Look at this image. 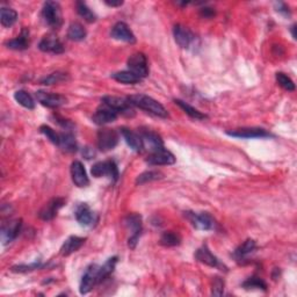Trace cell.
Instances as JSON below:
<instances>
[{
	"mask_svg": "<svg viewBox=\"0 0 297 297\" xmlns=\"http://www.w3.org/2000/svg\"><path fill=\"white\" fill-rule=\"evenodd\" d=\"M128 100H129V103L132 106H135V107L146 110V112L156 115V116L163 118H166L168 116V113L165 107L151 96L144 94H135L128 96Z\"/></svg>",
	"mask_w": 297,
	"mask_h": 297,
	"instance_id": "obj_1",
	"label": "cell"
},
{
	"mask_svg": "<svg viewBox=\"0 0 297 297\" xmlns=\"http://www.w3.org/2000/svg\"><path fill=\"white\" fill-rule=\"evenodd\" d=\"M42 17L49 27L57 29L63 24V16L58 3L47 2L42 8Z\"/></svg>",
	"mask_w": 297,
	"mask_h": 297,
	"instance_id": "obj_2",
	"label": "cell"
},
{
	"mask_svg": "<svg viewBox=\"0 0 297 297\" xmlns=\"http://www.w3.org/2000/svg\"><path fill=\"white\" fill-rule=\"evenodd\" d=\"M103 104L108 106L109 108L114 109L117 114H123L127 115V116H132L135 114L134 109L131 107V104L128 100V97H120V96H114V95H106L103 99Z\"/></svg>",
	"mask_w": 297,
	"mask_h": 297,
	"instance_id": "obj_3",
	"label": "cell"
},
{
	"mask_svg": "<svg viewBox=\"0 0 297 297\" xmlns=\"http://www.w3.org/2000/svg\"><path fill=\"white\" fill-rule=\"evenodd\" d=\"M92 175L94 178H101V176H107L110 180L116 181L118 179V170L117 165L113 161L99 162L93 165L91 170Z\"/></svg>",
	"mask_w": 297,
	"mask_h": 297,
	"instance_id": "obj_4",
	"label": "cell"
},
{
	"mask_svg": "<svg viewBox=\"0 0 297 297\" xmlns=\"http://www.w3.org/2000/svg\"><path fill=\"white\" fill-rule=\"evenodd\" d=\"M128 68H129L130 72L136 74L137 77L145 78L148 77L149 74V68H148V61H146V57L142 52H136V54H132L127 62Z\"/></svg>",
	"mask_w": 297,
	"mask_h": 297,
	"instance_id": "obj_5",
	"label": "cell"
},
{
	"mask_svg": "<svg viewBox=\"0 0 297 297\" xmlns=\"http://www.w3.org/2000/svg\"><path fill=\"white\" fill-rule=\"evenodd\" d=\"M126 227L131 231V236L128 239V246L134 250L142 232V216L138 214H130L125 220Z\"/></svg>",
	"mask_w": 297,
	"mask_h": 297,
	"instance_id": "obj_6",
	"label": "cell"
},
{
	"mask_svg": "<svg viewBox=\"0 0 297 297\" xmlns=\"http://www.w3.org/2000/svg\"><path fill=\"white\" fill-rule=\"evenodd\" d=\"M185 214L195 229L208 231V230H212L215 228V221L212 220V217L208 212L187 211Z\"/></svg>",
	"mask_w": 297,
	"mask_h": 297,
	"instance_id": "obj_7",
	"label": "cell"
},
{
	"mask_svg": "<svg viewBox=\"0 0 297 297\" xmlns=\"http://www.w3.org/2000/svg\"><path fill=\"white\" fill-rule=\"evenodd\" d=\"M118 143V134L113 129L104 128L97 132V148L101 151H109L113 150Z\"/></svg>",
	"mask_w": 297,
	"mask_h": 297,
	"instance_id": "obj_8",
	"label": "cell"
},
{
	"mask_svg": "<svg viewBox=\"0 0 297 297\" xmlns=\"http://www.w3.org/2000/svg\"><path fill=\"white\" fill-rule=\"evenodd\" d=\"M99 269L100 267L97 265H91L88 266L87 269L84 273L82 278L81 286H79V291L82 295L88 294L97 283V275H99Z\"/></svg>",
	"mask_w": 297,
	"mask_h": 297,
	"instance_id": "obj_9",
	"label": "cell"
},
{
	"mask_svg": "<svg viewBox=\"0 0 297 297\" xmlns=\"http://www.w3.org/2000/svg\"><path fill=\"white\" fill-rule=\"evenodd\" d=\"M146 163L149 165L163 166V165H173L175 163V157L171 151L166 149H159L157 151H153L149 154Z\"/></svg>",
	"mask_w": 297,
	"mask_h": 297,
	"instance_id": "obj_10",
	"label": "cell"
},
{
	"mask_svg": "<svg viewBox=\"0 0 297 297\" xmlns=\"http://www.w3.org/2000/svg\"><path fill=\"white\" fill-rule=\"evenodd\" d=\"M38 49L43 52H51V54H62V52H64L63 43L54 34H47L46 36H43L38 44Z\"/></svg>",
	"mask_w": 297,
	"mask_h": 297,
	"instance_id": "obj_11",
	"label": "cell"
},
{
	"mask_svg": "<svg viewBox=\"0 0 297 297\" xmlns=\"http://www.w3.org/2000/svg\"><path fill=\"white\" fill-rule=\"evenodd\" d=\"M36 99L44 107L48 108H58L61 106L66 104V99L61 94L56 93H48L43 91L36 92Z\"/></svg>",
	"mask_w": 297,
	"mask_h": 297,
	"instance_id": "obj_12",
	"label": "cell"
},
{
	"mask_svg": "<svg viewBox=\"0 0 297 297\" xmlns=\"http://www.w3.org/2000/svg\"><path fill=\"white\" fill-rule=\"evenodd\" d=\"M71 176H72L73 184L77 187H87L90 185V179H88L85 167L79 161H74L71 164Z\"/></svg>",
	"mask_w": 297,
	"mask_h": 297,
	"instance_id": "obj_13",
	"label": "cell"
},
{
	"mask_svg": "<svg viewBox=\"0 0 297 297\" xmlns=\"http://www.w3.org/2000/svg\"><path fill=\"white\" fill-rule=\"evenodd\" d=\"M173 35H174L175 42L184 49H188L192 46L195 39L194 34L183 25L174 26V28H173Z\"/></svg>",
	"mask_w": 297,
	"mask_h": 297,
	"instance_id": "obj_14",
	"label": "cell"
},
{
	"mask_svg": "<svg viewBox=\"0 0 297 297\" xmlns=\"http://www.w3.org/2000/svg\"><path fill=\"white\" fill-rule=\"evenodd\" d=\"M112 37L115 39H118V41H123L127 43H135L136 37L134 33L131 32V29L129 28L126 22H117V24L114 25V27L112 28V32H110Z\"/></svg>",
	"mask_w": 297,
	"mask_h": 297,
	"instance_id": "obj_15",
	"label": "cell"
},
{
	"mask_svg": "<svg viewBox=\"0 0 297 297\" xmlns=\"http://www.w3.org/2000/svg\"><path fill=\"white\" fill-rule=\"evenodd\" d=\"M117 116H118V114L115 112L114 109L109 108L108 106L103 104V106H100V107L95 110L94 115L92 116V120L95 125L104 126V125H107V123L114 122L115 120L117 118Z\"/></svg>",
	"mask_w": 297,
	"mask_h": 297,
	"instance_id": "obj_16",
	"label": "cell"
},
{
	"mask_svg": "<svg viewBox=\"0 0 297 297\" xmlns=\"http://www.w3.org/2000/svg\"><path fill=\"white\" fill-rule=\"evenodd\" d=\"M64 199L56 197L49 201L46 206H44L38 212L39 219L43 221H51L57 216V212L64 206Z\"/></svg>",
	"mask_w": 297,
	"mask_h": 297,
	"instance_id": "obj_17",
	"label": "cell"
},
{
	"mask_svg": "<svg viewBox=\"0 0 297 297\" xmlns=\"http://www.w3.org/2000/svg\"><path fill=\"white\" fill-rule=\"evenodd\" d=\"M227 134L237 138H264V137L272 136L268 131L261 128H242V129L228 131Z\"/></svg>",
	"mask_w": 297,
	"mask_h": 297,
	"instance_id": "obj_18",
	"label": "cell"
},
{
	"mask_svg": "<svg viewBox=\"0 0 297 297\" xmlns=\"http://www.w3.org/2000/svg\"><path fill=\"white\" fill-rule=\"evenodd\" d=\"M74 216H76L77 222L84 227H92L96 222L95 214L91 210L86 203H81L74 211Z\"/></svg>",
	"mask_w": 297,
	"mask_h": 297,
	"instance_id": "obj_19",
	"label": "cell"
},
{
	"mask_svg": "<svg viewBox=\"0 0 297 297\" xmlns=\"http://www.w3.org/2000/svg\"><path fill=\"white\" fill-rule=\"evenodd\" d=\"M142 142H143V149L149 150L150 152L157 151L164 148V142L162 137L153 131H144L141 134Z\"/></svg>",
	"mask_w": 297,
	"mask_h": 297,
	"instance_id": "obj_20",
	"label": "cell"
},
{
	"mask_svg": "<svg viewBox=\"0 0 297 297\" xmlns=\"http://www.w3.org/2000/svg\"><path fill=\"white\" fill-rule=\"evenodd\" d=\"M21 225H22V221L21 220H14L8 222L7 224L3 225L2 228V241L4 244L11 243L14 241V239L17 237L19 234L20 230H21Z\"/></svg>",
	"mask_w": 297,
	"mask_h": 297,
	"instance_id": "obj_21",
	"label": "cell"
},
{
	"mask_svg": "<svg viewBox=\"0 0 297 297\" xmlns=\"http://www.w3.org/2000/svg\"><path fill=\"white\" fill-rule=\"evenodd\" d=\"M85 241H86L85 238L78 236L69 237L61 247V254L63 256H68L70 254H72L73 252H77L84 245Z\"/></svg>",
	"mask_w": 297,
	"mask_h": 297,
	"instance_id": "obj_22",
	"label": "cell"
},
{
	"mask_svg": "<svg viewBox=\"0 0 297 297\" xmlns=\"http://www.w3.org/2000/svg\"><path fill=\"white\" fill-rule=\"evenodd\" d=\"M121 135L125 138L126 143L130 146V148L134 150V151L140 152L142 149H143V142H142V137L141 135L136 134L128 128H121Z\"/></svg>",
	"mask_w": 297,
	"mask_h": 297,
	"instance_id": "obj_23",
	"label": "cell"
},
{
	"mask_svg": "<svg viewBox=\"0 0 297 297\" xmlns=\"http://www.w3.org/2000/svg\"><path fill=\"white\" fill-rule=\"evenodd\" d=\"M195 259L207 266H210V267H219L220 266L219 259L211 253V251L208 249L207 245H203L196 251V253H195Z\"/></svg>",
	"mask_w": 297,
	"mask_h": 297,
	"instance_id": "obj_24",
	"label": "cell"
},
{
	"mask_svg": "<svg viewBox=\"0 0 297 297\" xmlns=\"http://www.w3.org/2000/svg\"><path fill=\"white\" fill-rule=\"evenodd\" d=\"M6 46L10 49H13V50H25V49H27L29 47V30L24 28L19 36L6 42Z\"/></svg>",
	"mask_w": 297,
	"mask_h": 297,
	"instance_id": "obj_25",
	"label": "cell"
},
{
	"mask_svg": "<svg viewBox=\"0 0 297 297\" xmlns=\"http://www.w3.org/2000/svg\"><path fill=\"white\" fill-rule=\"evenodd\" d=\"M86 35H87L86 29L84 28V26L82 24H79V22H72V24L69 26L68 37L71 41L74 42L83 41V39H85Z\"/></svg>",
	"mask_w": 297,
	"mask_h": 297,
	"instance_id": "obj_26",
	"label": "cell"
},
{
	"mask_svg": "<svg viewBox=\"0 0 297 297\" xmlns=\"http://www.w3.org/2000/svg\"><path fill=\"white\" fill-rule=\"evenodd\" d=\"M255 247L256 245L253 239H247L246 242H244L242 245L239 246L236 251H234L233 258L238 261L244 260L247 255H250L252 252L255 250Z\"/></svg>",
	"mask_w": 297,
	"mask_h": 297,
	"instance_id": "obj_27",
	"label": "cell"
},
{
	"mask_svg": "<svg viewBox=\"0 0 297 297\" xmlns=\"http://www.w3.org/2000/svg\"><path fill=\"white\" fill-rule=\"evenodd\" d=\"M60 148L65 152H74L77 151V142L74 136L71 132H65V134H60Z\"/></svg>",
	"mask_w": 297,
	"mask_h": 297,
	"instance_id": "obj_28",
	"label": "cell"
},
{
	"mask_svg": "<svg viewBox=\"0 0 297 297\" xmlns=\"http://www.w3.org/2000/svg\"><path fill=\"white\" fill-rule=\"evenodd\" d=\"M112 78L121 84H127V85L137 84L142 81L140 77H137L136 74L130 72V71H120V72H115L112 74Z\"/></svg>",
	"mask_w": 297,
	"mask_h": 297,
	"instance_id": "obj_29",
	"label": "cell"
},
{
	"mask_svg": "<svg viewBox=\"0 0 297 297\" xmlns=\"http://www.w3.org/2000/svg\"><path fill=\"white\" fill-rule=\"evenodd\" d=\"M117 263V256H113L106 261L104 266H101L99 269V275H97V283L103 282L106 278H108L110 274L114 272L115 266Z\"/></svg>",
	"mask_w": 297,
	"mask_h": 297,
	"instance_id": "obj_30",
	"label": "cell"
},
{
	"mask_svg": "<svg viewBox=\"0 0 297 297\" xmlns=\"http://www.w3.org/2000/svg\"><path fill=\"white\" fill-rule=\"evenodd\" d=\"M17 13L16 11L12 10V8L3 7L2 12H0V21L4 27H12L16 22Z\"/></svg>",
	"mask_w": 297,
	"mask_h": 297,
	"instance_id": "obj_31",
	"label": "cell"
},
{
	"mask_svg": "<svg viewBox=\"0 0 297 297\" xmlns=\"http://www.w3.org/2000/svg\"><path fill=\"white\" fill-rule=\"evenodd\" d=\"M174 103H175V105H178L179 107L183 109L186 114L189 115V116L192 117V118H195V120H205V118H207L206 114H202L200 110H197L196 108L192 107V106L188 105L187 103H185V101H183V100L175 99Z\"/></svg>",
	"mask_w": 297,
	"mask_h": 297,
	"instance_id": "obj_32",
	"label": "cell"
},
{
	"mask_svg": "<svg viewBox=\"0 0 297 297\" xmlns=\"http://www.w3.org/2000/svg\"><path fill=\"white\" fill-rule=\"evenodd\" d=\"M14 99L17 104L22 106V107H25L27 109H34L35 107L34 99L28 92L22 91V90L16 91L14 93Z\"/></svg>",
	"mask_w": 297,
	"mask_h": 297,
	"instance_id": "obj_33",
	"label": "cell"
},
{
	"mask_svg": "<svg viewBox=\"0 0 297 297\" xmlns=\"http://www.w3.org/2000/svg\"><path fill=\"white\" fill-rule=\"evenodd\" d=\"M77 12L78 14L81 15L84 20L87 21L88 24H93V22L96 21V15L93 13V11L88 7L84 2H78L76 4Z\"/></svg>",
	"mask_w": 297,
	"mask_h": 297,
	"instance_id": "obj_34",
	"label": "cell"
},
{
	"mask_svg": "<svg viewBox=\"0 0 297 297\" xmlns=\"http://www.w3.org/2000/svg\"><path fill=\"white\" fill-rule=\"evenodd\" d=\"M164 176L163 173L161 171H146L144 173H142L136 179V185H143L151 183V181H156L162 179Z\"/></svg>",
	"mask_w": 297,
	"mask_h": 297,
	"instance_id": "obj_35",
	"label": "cell"
},
{
	"mask_svg": "<svg viewBox=\"0 0 297 297\" xmlns=\"http://www.w3.org/2000/svg\"><path fill=\"white\" fill-rule=\"evenodd\" d=\"M181 242V238L178 233L173 232V231H166L162 234L161 237V244L163 246L172 247L179 245Z\"/></svg>",
	"mask_w": 297,
	"mask_h": 297,
	"instance_id": "obj_36",
	"label": "cell"
},
{
	"mask_svg": "<svg viewBox=\"0 0 297 297\" xmlns=\"http://www.w3.org/2000/svg\"><path fill=\"white\" fill-rule=\"evenodd\" d=\"M243 287L245 289H261V290H267V285L266 282L260 278H250L246 281L243 282Z\"/></svg>",
	"mask_w": 297,
	"mask_h": 297,
	"instance_id": "obj_37",
	"label": "cell"
},
{
	"mask_svg": "<svg viewBox=\"0 0 297 297\" xmlns=\"http://www.w3.org/2000/svg\"><path fill=\"white\" fill-rule=\"evenodd\" d=\"M68 79V74L63 72H54L51 74H49L48 77H44L41 84L42 85H54V84H60L65 82Z\"/></svg>",
	"mask_w": 297,
	"mask_h": 297,
	"instance_id": "obj_38",
	"label": "cell"
},
{
	"mask_svg": "<svg viewBox=\"0 0 297 297\" xmlns=\"http://www.w3.org/2000/svg\"><path fill=\"white\" fill-rule=\"evenodd\" d=\"M276 82L282 88H285L286 91H295V84L291 81L290 77H288L286 73L278 72L276 73Z\"/></svg>",
	"mask_w": 297,
	"mask_h": 297,
	"instance_id": "obj_39",
	"label": "cell"
},
{
	"mask_svg": "<svg viewBox=\"0 0 297 297\" xmlns=\"http://www.w3.org/2000/svg\"><path fill=\"white\" fill-rule=\"evenodd\" d=\"M39 131L42 132V134L47 137V138L51 142V143H54L55 145L58 146L60 144V134H57V132L51 129L49 126H41L39 127Z\"/></svg>",
	"mask_w": 297,
	"mask_h": 297,
	"instance_id": "obj_40",
	"label": "cell"
},
{
	"mask_svg": "<svg viewBox=\"0 0 297 297\" xmlns=\"http://www.w3.org/2000/svg\"><path fill=\"white\" fill-rule=\"evenodd\" d=\"M42 267V264L39 261H36V263L29 264V265H16L13 266L12 267V272L15 273H27V272H32V270L38 269Z\"/></svg>",
	"mask_w": 297,
	"mask_h": 297,
	"instance_id": "obj_41",
	"label": "cell"
},
{
	"mask_svg": "<svg viewBox=\"0 0 297 297\" xmlns=\"http://www.w3.org/2000/svg\"><path fill=\"white\" fill-rule=\"evenodd\" d=\"M224 292V281L223 279L216 276L212 280V288H211V294L214 296H222Z\"/></svg>",
	"mask_w": 297,
	"mask_h": 297,
	"instance_id": "obj_42",
	"label": "cell"
},
{
	"mask_svg": "<svg viewBox=\"0 0 297 297\" xmlns=\"http://www.w3.org/2000/svg\"><path fill=\"white\" fill-rule=\"evenodd\" d=\"M54 118H55V122L57 123V125H60L62 128H64V129H66V130H70L73 128L72 122L69 121V120H66V118H63L62 116H60V115H54Z\"/></svg>",
	"mask_w": 297,
	"mask_h": 297,
	"instance_id": "obj_43",
	"label": "cell"
},
{
	"mask_svg": "<svg viewBox=\"0 0 297 297\" xmlns=\"http://www.w3.org/2000/svg\"><path fill=\"white\" fill-rule=\"evenodd\" d=\"M201 15L203 17H211V16L215 15V11L211 10V8H202Z\"/></svg>",
	"mask_w": 297,
	"mask_h": 297,
	"instance_id": "obj_44",
	"label": "cell"
},
{
	"mask_svg": "<svg viewBox=\"0 0 297 297\" xmlns=\"http://www.w3.org/2000/svg\"><path fill=\"white\" fill-rule=\"evenodd\" d=\"M276 5H279V7H278V12H280V13H285L286 15H288L289 14V10H288L287 8V6L285 5V4H282V3H279V4H276Z\"/></svg>",
	"mask_w": 297,
	"mask_h": 297,
	"instance_id": "obj_45",
	"label": "cell"
},
{
	"mask_svg": "<svg viewBox=\"0 0 297 297\" xmlns=\"http://www.w3.org/2000/svg\"><path fill=\"white\" fill-rule=\"evenodd\" d=\"M105 4L110 7H116V6H121L123 2H109V0H106Z\"/></svg>",
	"mask_w": 297,
	"mask_h": 297,
	"instance_id": "obj_46",
	"label": "cell"
},
{
	"mask_svg": "<svg viewBox=\"0 0 297 297\" xmlns=\"http://www.w3.org/2000/svg\"><path fill=\"white\" fill-rule=\"evenodd\" d=\"M295 28H296V26L294 25V26H292V27H291V33H292V37H294V38H296V35H295Z\"/></svg>",
	"mask_w": 297,
	"mask_h": 297,
	"instance_id": "obj_47",
	"label": "cell"
}]
</instances>
